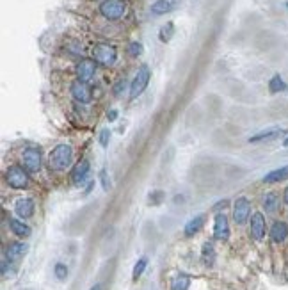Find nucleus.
<instances>
[{"label": "nucleus", "instance_id": "nucleus-25", "mask_svg": "<svg viewBox=\"0 0 288 290\" xmlns=\"http://www.w3.org/2000/svg\"><path fill=\"white\" fill-rule=\"evenodd\" d=\"M173 34H174V25H173V22H167L164 25V27L160 29V32H159V37H160V41L162 43H167V41L173 37Z\"/></svg>", "mask_w": 288, "mask_h": 290}, {"label": "nucleus", "instance_id": "nucleus-37", "mask_svg": "<svg viewBox=\"0 0 288 290\" xmlns=\"http://www.w3.org/2000/svg\"><path fill=\"white\" fill-rule=\"evenodd\" d=\"M283 145H285V146H287V148H288V137H287V139H285V143H283Z\"/></svg>", "mask_w": 288, "mask_h": 290}, {"label": "nucleus", "instance_id": "nucleus-28", "mask_svg": "<svg viewBox=\"0 0 288 290\" xmlns=\"http://www.w3.org/2000/svg\"><path fill=\"white\" fill-rule=\"evenodd\" d=\"M55 276H57V280H66V276H68V267H66L64 263H57V265H55Z\"/></svg>", "mask_w": 288, "mask_h": 290}, {"label": "nucleus", "instance_id": "nucleus-24", "mask_svg": "<svg viewBox=\"0 0 288 290\" xmlns=\"http://www.w3.org/2000/svg\"><path fill=\"white\" fill-rule=\"evenodd\" d=\"M203 262H205V265H214V262H215V251L210 242H206V244L203 246Z\"/></svg>", "mask_w": 288, "mask_h": 290}, {"label": "nucleus", "instance_id": "nucleus-12", "mask_svg": "<svg viewBox=\"0 0 288 290\" xmlns=\"http://www.w3.org/2000/svg\"><path fill=\"white\" fill-rule=\"evenodd\" d=\"M89 169H91L89 160L87 159L78 160V162L73 166V169H71V180H73L75 183H84L87 175H89Z\"/></svg>", "mask_w": 288, "mask_h": 290}, {"label": "nucleus", "instance_id": "nucleus-8", "mask_svg": "<svg viewBox=\"0 0 288 290\" xmlns=\"http://www.w3.org/2000/svg\"><path fill=\"white\" fill-rule=\"evenodd\" d=\"M71 95H73L75 100L80 102V104H89L93 98V91H91V87L87 86V82L75 80L73 84H71Z\"/></svg>", "mask_w": 288, "mask_h": 290}, {"label": "nucleus", "instance_id": "nucleus-2", "mask_svg": "<svg viewBox=\"0 0 288 290\" xmlns=\"http://www.w3.org/2000/svg\"><path fill=\"white\" fill-rule=\"evenodd\" d=\"M93 59L101 66H112L118 59V50L109 43H98L93 48Z\"/></svg>", "mask_w": 288, "mask_h": 290}, {"label": "nucleus", "instance_id": "nucleus-33", "mask_svg": "<svg viewBox=\"0 0 288 290\" xmlns=\"http://www.w3.org/2000/svg\"><path fill=\"white\" fill-rule=\"evenodd\" d=\"M107 118H109V121H116V118H118V110H109V112H107Z\"/></svg>", "mask_w": 288, "mask_h": 290}, {"label": "nucleus", "instance_id": "nucleus-26", "mask_svg": "<svg viewBox=\"0 0 288 290\" xmlns=\"http://www.w3.org/2000/svg\"><path fill=\"white\" fill-rule=\"evenodd\" d=\"M146 265H148V260L146 258L137 260V263H135V267H133V272H132V278H133V280H139V278H141V274L144 272Z\"/></svg>", "mask_w": 288, "mask_h": 290}, {"label": "nucleus", "instance_id": "nucleus-21", "mask_svg": "<svg viewBox=\"0 0 288 290\" xmlns=\"http://www.w3.org/2000/svg\"><path fill=\"white\" fill-rule=\"evenodd\" d=\"M263 209L269 214H274L279 209V198L274 192H269V194L263 196Z\"/></svg>", "mask_w": 288, "mask_h": 290}, {"label": "nucleus", "instance_id": "nucleus-36", "mask_svg": "<svg viewBox=\"0 0 288 290\" xmlns=\"http://www.w3.org/2000/svg\"><path fill=\"white\" fill-rule=\"evenodd\" d=\"M89 290H101V287L100 285H95V287H91Z\"/></svg>", "mask_w": 288, "mask_h": 290}, {"label": "nucleus", "instance_id": "nucleus-7", "mask_svg": "<svg viewBox=\"0 0 288 290\" xmlns=\"http://www.w3.org/2000/svg\"><path fill=\"white\" fill-rule=\"evenodd\" d=\"M251 216V201L247 198H238L233 205V219L237 224H244Z\"/></svg>", "mask_w": 288, "mask_h": 290}, {"label": "nucleus", "instance_id": "nucleus-6", "mask_svg": "<svg viewBox=\"0 0 288 290\" xmlns=\"http://www.w3.org/2000/svg\"><path fill=\"white\" fill-rule=\"evenodd\" d=\"M23 168L29 173H37L41 169V151L37 148H25L22 153Z\"/></svg>", "mask_w": 288, "mask_h": 290}, {"label": "nucleus", "instance_id": "nucleus-11", "mask_svg": "<svg viewBox=\"0 0 288 290\" xmlns=\"http://www.w3.org/2000/svg\"><path fill=\"white\" fill-rule=\"evenodd\" d=\"M214 237L217 240H228L229 237V224L228 218L224 214H217L214 222Z\"/></svg>", "mask_w": 288, "mask_h": 290}, {"label": "nucleus", "instance_id": "nucleus-34", "mask_svg": "<svg viewBox=\"0 0 288 290\" xmlns=\"http://www.w3.org/2000/svg\"><path fill=\"white\" fill-rule=\"evenodd\" d=\"M93 187H95V181H89V185H87V189H86V194H89V192H91Z\"/></svg>", "mask_w": 288, "mask_h": 290}, {"label": "nucleus", "instance_id": "nucleus-19", "mask_svg": "<svg viewBox=\"0 0 288 290\" xmlns=\"http://www.w3.org/2000/svg\"><path fill=\"white\" fill-rule=\"evenodd\" d=\"M9 228L11 231H13L16 237H29L31 235V228L25 224L23 221H20V219H9Z\"/></svg>", "mask_w": 288, "mask_h": 290}, {"label": "nucleus", "instance_id": "nucleus-31", "mask_svg": "<svg viewBox=\"0 0 288 290\" xmlns=\"http://www.w3.org/2000/svg\"><path fill=\"white\" fill-rule=\"evenodd\" d=\"M109 139H110L109 128H103V130L100 132V145L103 146V148H107V146H109Z\"/></svg>", "mask_w": 288, "mask_h": 290}, {"label": "nucleus", "instance_id": "nucleus-4", "mask_svg": "<svg viewBox=\"0 0 288 290\" xmlns=\"http://www.w3.org/2000/svg\"><path fill=\"white\" fill-rule=\"evenodd\" d=\"M150 78H151V70L148 66H141L137 70V73H135L132 84H130V98L132 100H135L137 96H141L144 93V89L150 84Z\"/></svg>", "mask_w": 288, "mask_h": 290}, {"label": "nucleus", "instance_id": "nucleus-22", "mask_svg": "<svg viewBox=\"0 0 288 290\" xmlns=\"http://www.w3.org/2000/svg\"><path fill=\"white\" fill-rule=\"evenodd\" d=\"M191 287V278L187 274H178L171 281V290H189Z\"/></svg>", "mask_w": 288, "mask_h": 290}, {"label": "nucleus", "instance_id": "nucleus-13", "mask_svg": "<svg viewBox=\"0 0 288 290\" xmlns=\"http://www.w3.org/2000/svg\"><path fill=\"white\" fill-rule=\"evenodd\" d=\"M14 212L20 219H29L34 214V201L31 198H20L14 205Z\"/></svg>", "mask_w": 288, "mask_h": 290}, {"label": "nucleus", "instance_id": "nucleus-1", "mask_svg": "<svg viewBox=\"0 0 288 290\" xmlns=\"http://www.w3.org/2000/svg\"><path fill=\"white\" fill-rule=\"evenodd\" d=\"M71 160H73V148L69 145H57L48 157V166L54 171H64L71 166Z\"/></svg>", "mask_w": 288, "mask_h": 290}, {"label": "nucleus", "instance_id": "nucleus-23", "mask_svg": "<svg viewBox=\"0 0 288 290\" xmlns=\"http://www.w3.org/2000/svg\"><path fill=\"white\" fill-rule=\"evenodd\" d=\"M269 89H270V93H281V91L287 89V84H285V80L281 78V75H274V77L270 78Z\"/></svg>", "mask_w": 288, "mask_h": 290}, {"label": "nucleus", "instance_id": "nucleus-27", "mask_svg": "<svg viewBox=\"0 0 288 290\" xmlns=\"http://www.w3.org/2000/svg\"><path fill=\"white\" fill-rule=\"evenodd\" d=\"M142 52H144V48H142V43H139V41H132L128 45V54L132 55V57H139Z\"/></svg>", "mask_w": 288, "mask_h": 290}, {"label": "nucleus", "instance_id": "nucleus-32", "mask_svg": "<svg viewBox=\"0 0 288 290\" xmlns=\"http://www.w3.org/2000/svg\"><path fill=\"white\" fill-rule=\"evenodd\" d=\"M121 89H125V82H123V80H121V82H118V86L114 87V95H116V96H119V95H121Z\"/></svg>", "mask_w": 288, "mask_h": 290}, {"label": "nucleus", "instance_id": "nucleus-10", "mask_svg": "<svg viewBox=\"0 0 288 290\" xmlns=\"http://www.w3.org/2000/svg\"><path fill=\"white\" fill-rule=\"evenodd\" d=\"M267 231V224H265V218L261 212H255L251 216V235L255 240H261L265 237Z\"/></svg>", "mask_w": 288, "mask_h": 290}, {"label": "nucleus", "instance_id": "nucleus-3", "mask_svg": "<svg viewBox=\"0 0 288 290\" xmlns=\"http://www.w3.org/2000/svg\"><path fill=\"white\" fill-rule=\"evenodd\" d=\"M5 181L13 189H27L31 178H29V171L25 168H22V166H11L5 171Z\"/></svg>", "mask_w": 288, "mask_h": 290}, {"label": "nucleus", "instance_id": "nucleus-15", "mask_svg": "<svg viewBox=\"0 0 288 290\" xmlns=\"http://www.w3.org/2000/svg\"><path fill=\"white\" fill-rule=\"evenodd\" d=\"M25 253H27V244L25 242H13L5 251V258L9 262H18Z\"/></svg>", "mask_w": 288, "mask_h": 290}, {"label": "nucleus", "instance_id": "nucleus-35", "mask_svg": "<svg viewBox=\"0 0 288 290\" xmlns=\"http://www.w3.org/2000/svg\"><path fill=\"white\" fill-rule=\"evenodd\" d=\"M285 203L288 205V187H287V189H285Z\"/></svg>", "mask_w": 288, "mask_h": 290}, {"label": "nucleus", "instance_id": "nucleus-17", "mask_svg": "<svg viewBox=\"0 0 288 290\" xmlns=\"http://www.w3.org/2000/svg\"><path fill=\"white\" fill-rule=\"evenodd\" d=\"M288 237V226L287 222L283 221H276L270 228V239L274 242H283L285 239Z\"/></svg>", "mask_w": 288, "mask_h": 290}, {"label": "nucleus", "instance_id": "nucleus-29", "mask_svg": "<svg viewBox=\"0 0 288 290\" xmlns=\"http://www.w3.org/2000/svg\"><path fill=\"white\" fill-rule=\"evenodd\" d=\"M100 180H101V185H103V190H109L110 187V178H109V175H107V171L105 169H101L100 171Z\"/></svg>", "mask_w": 288, "mask_h": 290}, {"label": "nucleus", "instance_id": "nucleus-5", "mask_svg": "<svg viewBox=\"0 0 288 290\" xmlns=\"http://www.w3.org/2000/svg\"><path fill=\"white\" fill-rule=\"evenodd\" d=\"M100 13L107 20H119L127 13L125 0H103L100 4Z\"/></svg>", "mask_w": 288, "mask_h": 290}, {"label": "nucleus", "instance_id": "nucleus-16", "mask_svg": "<svg viewBox=\"0 0 288 290\" xmlns=\"http://www.w3.org/2000/svg\"><path fill=\"white\" fill-rule=\"evenodd\" d=\"M287 130L285 128H270V130L265 132H260V134H256V136L249 137V143H261V141H272V139H278V137L285 136Z\"/></svg>", "mask_w": 288, "mask_h": 290}, {"label": "nucleus", "instance_id": "nucleus-30", "mask_svg": "<svg viewBox=\"0 0 288 290\" xmlns=\"http://www.w3.org/2000/svg\"><path fill=\"white\" fill-rule=\"evenodd\" d=\"M162 200H164V192H162V190H153V192L150 194V203L157 205Z\"/></svg>", "mask_w": 288, "mask_h": 290}, {"label": "nucleus", "instance_id": "nucleus-14", "mask_svg": "<svg viewBox=\"0 0 288 290\" xmlns=\"http://www.w3.org/2000/svg\"><path fill=\"white\" fill-rule=\"evenodd\" d=\"M180 2H182V0H157L155 4L151 5V14L160 16V14L171 13V11H174L178 7Z\"/></svg>", "mask_w": 288, "mask_h": 290}, {"label": "nucleus", "instance_id": "nucleus-18", "mask_svg": "<svg viewBox=\"0 0 288 290\" xmlns=\"http://www.w3.org/2000/svg\"><path fill=\"white\" fill-rule=\"evenodd\" d=\"M203 222H205V216H196L194 219H191V221L185 224V230H183V233H185V237H192L196 235L197 231L203 228Z\"/></svg>", "mask_w": 288, "mask_h": 290}, {"label": "nucleus", "instance_id": "nucleus-20", "mask_svg": "<svg viewBox=\"0 0 288 290\" xmlns=\"http://www.w3.org/2000/svg\"><path fill=\"white\" fill-rule=\"evenodd\" d=\"M281 180H288V166L274 169V171L267 173L265 177H263V181H267V183H274V181H281Z\"/></svg>", "mask_w": 288, "mask_h": 290}, {"label": "nucleus", "instance_id": "nucleus-9", "mask_svg": "<svg viewBox=\"0 0 288 290\" xmlns=\"http://www.w3.org/2000/svg\"><path fill=\"white\" fill-rule=\"evenodd\" d=\"M96 73V61L95 59H82L77 64V77L78 80L89 82Z\"/></svg>", "mask_w": 288, "mask_h": 290}]
</instances>
